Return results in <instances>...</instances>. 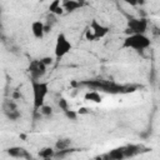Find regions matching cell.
I'll return each mask as SVG.
<instances>
[{
  "label": "cell",
  "instance_id": "6da1fadb",
  "mask_svg": "<svg viewBox=\"0 0 160 160\" xmlns=\"http://www.w3.org/2000/svg\"><path fill=\"white\" fill-rule=\"evenodd\" d=\"M31 92H32V110L34 114L39 112L40 108L45 104L46 96L49 94V82L44 80H30Z\"/></svg>",
  "mask_w": 160,
  "mask_h": 160
},
{
  "label": "cell",
  "instance_id": "7a4b0ae2",
  "mask_svg": "<svg viewBox=\"0 0 160 160\" xmlns=\"http://www.w3.org/2000/svg\"><path fill=\"white\" fill-rule=\"evenodd\" d=\"M151 46V40L146 34H128L122 42L121 49L134 50V51H145Z\"/></svg>",
  "mask_w": 160,
  "mask_h": 160
},
{
  "label": "cell",
  "instance_id": "3957f363",
  "mask_svg": "<svg viewBox=\"0 0 160 160\" xmlns=\"http://www.w3.org/2000/svg\"><path fill=\"white\" fill-rule=\"evenodd\" d=\"M72 50V44L69 40V38L64 32H59L55 39V45H54V55L56 60L64 59L70 51Z\"/></svg>",
  "mask_w": 160,
  "mask_h": 160
},
{
  "label": "cell",
  "instance_id": "277c9868",
  "mask_svg": "<svg viewBox=\"0 0 160 160\" xmlns=\"http://www.w3.org/2000/svg\"><path fill=\"white\" fill-rule=\"evenodd\" d=\"M149 29V21L146 18H131L126 22L128 34H146Z\"/></svg>",
  "mask_w": 160,
  "mask_h": 160
},
{
  "label": "cell",
  "instance_id": "5b68a950",
  "mask_svg": "<svg viewBox=\"0 0 160 160\" xmlns=\"http://www.w3.org/2000/svg\"><path fill=\"white\" fill-rule=\"evenodd\" d=\"M49 66H46L41 59H36V60H32L30 64H29V68H28V71L30 74V80H40L44 78V75L46 74V70H48Z\"/></svg>",
  "mask_w": 160,
  "mask_h": 160
},
{
  "label": "cell",
  "instance_id": "8992f818",
  "mask_svg": "<svg viewBox=\"0 0 160 160\" xmlns=\"http://www.w3.org/2000/svg\"><path fill=\"white\" fill-rule=\"evenodd\" d=\"M89 29L92 31L94 36H95V40H100V39H104L109 32H110V28L99 22L96 19H92L91 22L89 24Z\"/></svg>",
  "mask_w": 160,
  "mask_h": 160
},
{
  "label": "cell",
  "instance_id": "52a82bcc",
  "mask_svg": "<svg viewBox=\"0 0 160 160\" xmlns=\"http://www.w3.org/2000/svg\"><path fill=\"white\" fill-rule=\"evenodd\" d=\"M30 29H31V34L35 39L38 40H41L44 39V36L46 35V31H45V22H42L41 20H34L30 25Z\"/></svg>",
  "mask_w": 160,
  "mask_h": 160
},
{
  "label": "cell",
  "instance_id": "ba28073f",
  "mask_svg": "<svg viewBox=\"0 0 160 160\" xmlns=\"http://www.w3.org/2000/svg\"><path fill=\"white\" fill-rule=\"evenodd\" d=\"M8 155L15 159H31V154L22 146H11L6 150Z\"/></svg>",
  "mask_w": 160,
  "mask_h": 160
},
{
  "label": "cell",
  "instance_id": "9c48e42d",
  "mask_svg": "<svg viewBox=\"0 0 160 160\" xmlns=\"http://www.w3.org/2000/svg\"><path fill=\"white\" fill-rule=\"evenodd\" d=\"M49 12L52 14V15H55V16L62 15V14L65 12L62 1H61V0H52V1L49 4Z\"/></svg>",
  "mask_w": 160,
  "mask_h": 160
},
{
  "label": "cell",
  "instance_id": "30bf717a",
  "mask_svg": "<svg viewBox=\"0 0 160 160\" xmlns=\"http://www.w3.org/2000/svg\"><path fill=\"white\" fill-rule=\"evenodd\" d=\"M55 152H56V149H55V148L45 146V148H42V149L39 150L38 156H39L40 159H45V160H48V159H52V158H55Z\"/></svg>",
  "mask_w": 160,
  "mask_h": 160
},
{
  "label": "cell",
  "instance_id": "8fae6325",
  "mask_svg": "<svg viewBox=\"0 0 160 160\" xmlns=\"http://www.w3.org/2000/svg\"><path fill=\"white\" fill-rule=\"evenodd\" d=\"M62 5H64L65 12H74L79 8H81V2L78 1V0H64Z\"/></svg>",
  "mask_w": 160,
  "mask_h": 160
},
{
  "label": "cell",
  "instance_id": "7c38bea8",
  "mask_svg": "<svg viewBox=\"0 0 160 160\" xmlns=\"http://www.w3.org/2000/svg\"><path fill=\"white\" fill-rule=\"evenodd\" d=\"M14 110H18V105L15 102V100L11 98V99H5L4 102H2V112L4 115L14 111Z\"/></svg>",
  "mask_w": 160,
  "mask_h": 160
},
{
  "label": "cell",
  "instance_id": "4fadbf2b",
  "mask_svg": "<svg viewBox=\"0 0 160 160\" xmlns=\"http://www.w3.org/2000/svg\"><path fill=\"white\" fill-rule=\"evenodd\" d=\"M108 159H111V160H121V159H125V154H124V146L121 148H116L111 151L108 152L106 155Z\"/></svg>",
  "mask_w": 160,
  "mask_h": 160
},
{
  "label": "cell",
  "instance_id": "5bb4252c",
  "mask_svg": "<svg viewBox=\"0 0 160 160\" xmlns=\"http://www.w3.org/2000/svg\"><path fill=\"white\" fill-rule=\"evenodd\" d=\"M140 152V146L139 145H126L124 146V154H125V158H132L135 155H138Z\"/></svg>",
  "mask_w": 160,
  "mask_h": 160
},
{
  "label": "cell",
  "instance_id": "9a60e30c",
  "mask_svg": "<svg viewBox=\"0 0 160 160\" xmlns=\"http://www.w3.org/2000/svg\"><path fill=\"white\" fill-rule=\"evenodd\" d=\"M54 148H55L56 150H64V149H69V148H71V139H69V138L59 139V140H56V142H55Z\"/></svg>",
  "mask_w": 160,
  "mask_h": 160
},
{
  "label": "cell",
  "instance_id": "2e32d148",
  "mask_svg": "<svg viewBox=\"0 0 160 160\" xmlns=\"http://www.w3.org/2000/svg\"><path fill=\"white\" fill-rule=\"evenodd\" d=\"M85 99L89 100V101H92V102H100L101 99H102V96L96 90H91V91H89V92L85 94Z\"/></svg>",
  "mask_w": 160,
  "mask_h": 160
},
{
  "label": "cell",
  "instance_id": "e0dca14e",
  "mask_svg": "<svg viewBox=\"0 0 160 160\" xmlns=\"http://www.w3.org/2000/svg\"><path fill=\"white\" fill-rule=\"evenodd\" d=\"M39 112L41 114V116L50 118V116L54 114V110H52V106H50V105H48V104H44V105L40 108Z\"/></svg>",
  "mask_w": 160,
  "mask_h": 160
},
{
  "label": "cell",
  "instance_id": "ac0fdd59",
  "mask_svg": "<svg viewBox=\"0 0 160 160\" xmlns=\"http://www.w3.org/2000/svg\"><path fill=\"white\" fill-rule=\"evenodd\" d=\"M58 105H59V108H60V110H61L62 112H65L66 110H69V109H70L69 102H68V100H66L65 98H60V99H59V101H58Z\"/></svg>",
  "mask_w": 160,
  "mask_h": 160
},
{
  "label": "cell",
  "instance_id": "d6986e66",
  "mask_svg": "<svg viewBox=\"0 0 160 160\" xmlns=\"http://www.w3.org/2000/svg\"><path fill=\"white\" fill-rule=\"evenodd\" d=\"M64 114H65V116H66L68 119H70V120H76V118H78V115H79V112H78V111L71 110V109L66 110Z\"/></svg>",
  "mask_w": 160,
  "mask_h": 160
},
{
  "label": "cell",
  "instance_id": "ffe728a7",
  "mask_svg": "<svg viewBox=\"0 0 160 160\" xmlns=\"http://www.w3.org/2000/svg\"><path fill=\"white\" fill-rule=\"evenodd\" d=\"M85 39L89 40V41H95V36H94L92 31L89 29V26H88L86 30H85Z\"/></svg>",
  "mask_w": 160,
  "mask_h": 160
},
{
  "label": "cell",
  "instance_id": "44dd1931",
  "mask_svg": "<svg viewBox=\"0 0 160 160\" xmlns=\"http://www.w3.org/2000/svg\"><path fill=\"white\" fill-rule=\"evenodd\" d=\"M41 61H42L46 66H50V65L54 62V59H52L51 56H44V58H41Z\"/></svg>",
  "mask_w": 160,
  "mask_h": 160
},
{
  "label": "cell",
  "instance_id": "7402d4cb",
  "mask_svg": "<svg viewBox=\"0 0 160 160\" xmlns=\"http://www.w3.org/2000/svg\"><path fill=\"white\" fill-rule=\"evenodd\" d=\"M125 4H128L129 6H132V8H136L139 6V0H122Z\"/></svg>",
  "mask_w": 160,
  "mask_h": 160
},
{
  "label": "cell",
  "instance_id": "603a6c76",
  "mask_svg": "<svg viewBox=\"0 0 160 160\" xmlns=\"http://www.w3.org/2000/svg\"><path fill=\"white\" fill-rule=\"evenodd\" d=\"M20 96H21V94H20V92H19V91H15V92H14V94H12V96H11V98H12V99H14V100H18V99H19V98H20Z\"/></svg>",
  "mask_w": 160,
  "mask_h": 160
},
{
  "label": "cell",
  "instance_id": "cb8c5ba5",
  "mask_svg": "<svg viewBox=\"0 0 160 160\" xmlns=\"http://www.w3.org/2000/svg\"><path fill=\"white\" fill-rule=\"evenodd\" d=\"M145 2V0H139V5H142Z\"/></svg>",
  "mask_w": 160,
  "mask_h": 160
}]
</instances>
